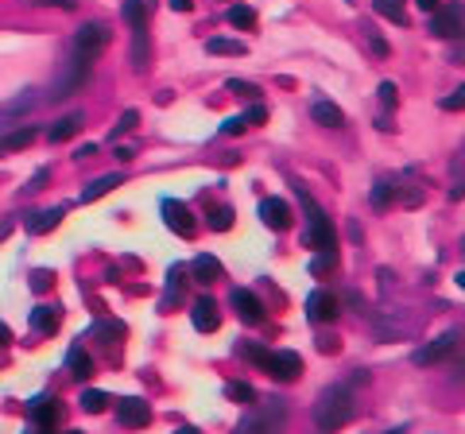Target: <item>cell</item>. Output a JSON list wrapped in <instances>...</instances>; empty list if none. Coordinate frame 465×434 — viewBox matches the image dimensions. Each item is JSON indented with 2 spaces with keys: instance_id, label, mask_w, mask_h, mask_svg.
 Wrapping results in <instances>:
<instances>
[{
  "instance_id": "1",
  "label": "cell",
  "mask_w": 465,
  "mask_h": 434,
  "mask_svg": "<svg viewBox=\"0 0 465 434\" xmlns=\"http://www.w3.org/2000/svg\"><path fill=\"white\" fill-rule=\"evenodd\" d=\"M314 419H318L322 430H342L353 419V392H349V384H330L322 392L318 404H314Z\"/></svg>"
},
{
  "instance_id": "2",
  "label": "cell",
  "mask_w": 465,
  "mask_h": 434,
  "mask_svg": "<svg viewBox=\"0 0 465 434\" xmlns=\"http://www.w3.org/2000/svg\"><path fill=\"white\" fill-rule=\"evenodd\" d=\"M284 427H287V407L279 399H264L232 427V434H284Z\"/></svg>"
},
{
  "instance_id": "3",
  "label": "cell",
  "mask_w": 465,
  "mask_h": 434,
  "mask_svg": "<svg viewBox=\"0 0 465 434\" xmlns=\"http://www.w3.org/2000/svg\"><path fill=\"white\" fill-rule=\"evenodd\" d=\"M89 67H94V62H89V59H82V55L74 51L70 59L62 62V70L55 74V86H51V93H47V97H51V101H62V97H74V93H78V89L89 81Z\"/></svg>"
},
{
  "instance_id": "4",
  "label": "cell",
  "mask_w": 465,
  "mask_h": 434,
  "mask_svg": "<svg viewBox=\"0 0 465 434\" xmlns=\"http://www.w3.org/2000/svg\"><path fill=\"white\" fill-rule=\"evenodd\" d=\"M461 20H465V12H461V4H438L435 12H430V23H427V31L435 39H458L461 35Z\"/></svg>"
},
{
  "instance_id": "5",
  "label": "cell",
  "mask_w": 465,
  "mask_h": 434,
  "mask_svg": "<svg viewBox=\"0 0 465 434\" xmlns=\"http://www.w3.org/2000/svg\"><path fill=\"white\" fill-rule=\"evenodd\" d=\"M260 368L271 376V380H284V384H291V380H298V372H303V357H298V353H291V349H279V353H264Z\"/></svg>"
},
{
  "instance_id": "6",
  "label": "cell",
  "mask_w": 465,
  "mask_h": 434,
  "mask_svg": "<svg viewBox=\"0 0 465 434\" xmlns=\"http://www.w3.org/2000/svg\"><path fill=\"white\" fill-rule=\"evenodd\" d=\"M109 28H105V23H86V28H78V35H74V51L82 55V59H89L94 62L97 55L105 51V47H109Z\"/></svg>"
},
{
  "instance_id": "7",
  "label": "cell",
  "mask_w": 465,
  "mask_h": 434,
  "mask_svg": "<svg viewBox=\"0 0 465 434\" xmlns=\"http://www.w3.org/2000/svg\"><path fill=\"white\" fill-rule=\"evenodd\" d=\"M163 221H167V229L171 233H179V236H194V229H198V221L194 214H190V206L186 202H179V198H163Z\"/></svg>"
},
{
  "instance_id": "8",
  "label": "cell",
  "mask_w": 465,
  "mask_h": 434,
  "mask_svg": "<svg viewBox=\"0 0 465 434\" xmlns=\"http://www.w3.org/2000/svg\"><path fill=\"white\" fill-rule=\"evenodd\" d=\"M116 423L128 427V430H144L147 423H152V407H147L140 396H128V399L116 404Z\"/></svg>"
},
{
  "instance_id": "9",
  "label": "cell",
  "mask_w": 465,
  "mask_h": 434,
  "mask_svg": "<svg viewBox=\"0 0 465 434\" xmlns=\"http://www.w3.org/2000/svg\"><path fill=\"white\" fill-rule=\"evenodd\" d=\"M337 314H342V302H337L334 291H314L306 299V318L310 322H334Z\"/></svg>"
},
{
  "instance_id": "10",
  "label": "cell",
  "mask_w": 465,
  "mask_h": 434,
  "mask_svg": "<svg viewBox=\"0 0 465 434\" xmlns=\"http://www.w3.org/2000/svg\"><path fill=\"white\" fill-rule=\"evenodd\" d=\"M190 322H194L198 333H213L221 326V310L218 302L210 299V295H202V299H194V307H190Z\"/></svg>"
},
{
  "instance_id": "11",
  "label": "cell",
  "mask_w": 465,
  "mask_h": 434,
  "mask_svg": "<svg viewBox=\"0 0 465 434\" xmlns=\"http://www.w3.org/2000/svg\"><path fill=\"white\" fill-rule=\"evenodd\" d=\"M229 302H232V310H237L240 322H248V326H260V322H264V302L256 299L252 291L237 287V291L229 295Z\"/></svg>"
},
{
  "instance_id": "12",
  "label": "cell",
  "mask_w": 465,
  "mask_h": 434,
  "mask_svg": "<svg viewBox=\"0 0 465 434\" xmlns=\"http://www.w3.org/2000/svg\"><path fill=\"white\" fill-rule=\"evenodd\" d=\"M39 101H43V97H39L35 89H23V93H16L12 101L0 105V120H23L28 113H35Z\"/></svg>"
},
{
  "instance_id": "13",
  "label": "cell",
  "mask_w": 465,
  "mask_h": 434,
  "mask_svg": "<svg viewBox=\"0 0 465 434\" xmlns=\"http://www.w3.org/2000/svg\"><path fill=\"white\" fill-rule=\"evenodd\" d=\"M260 221L268 229H276V233H284V229L291 225V206L284 198H264L260 202Z\"/></svg>"
},
{
  "instance_id": "14",
  "label": "cell",
  "mask_w": 465,
  "mask_h": 434,
  "mask_svg": "<svg viewBox=\"0 0 465 434\" xmlns=\"http://www.w3.org/2000/svg\"><path fill=\"white\" fill-rule=\"evenodd\" d=\"M454 349H458V330L442 333V338L430 341L427 349H419V353H415V365H435V361H442V357H450Z\"/></svg>"
},
{
  "instance_id": "15",
  "label": "cell",
  "mask_w": 465,
  "mask_h": 434,
  "mask_svg": "<svg viewBox=\"0 0 465 434\" xmlns=\"http://www.w3.org/2000/svg\"><path fill=\"white\" fill-rule=\"evenodd\" d=\"M62 217H66V206H51V210L31 214L28 221H23V229H28L31 236H43V233H51L55 225H62Z\"/></svg>"
},
{
  "instance_id": "16",
  "label": "cell",
  "mask_w": 465,
  "mask_h": 434,
  "mask_svg": "<svg viewBox=\"0 0 465 434\" xmlns=\"http://www.w3.org/2000/svg\"><path fill=\"white\" fill-rule=\"evenodd\" d=\"M221 260L218 256H198L194 264H190V275H194V283H202V287H210V283H218L221 280Z\"/></svg>"
},
{
  "instance_id": "17",
  "label": "cell",
  "mask_w": 465,
  "mask_h": 434,
  "mask_svg": "<svg viewBox=\"0 0 465 434\" xmlns=\"http://www.w3.org/2000/svg\"><path fill=\"white\" fill-rule=\"evenodd\" d=\"M82 128H86V117H82V113H70V117L55 120V125H51V132H47V140H51V144L74 140V136H78Z\"/></svg>"
},
{
  "instance_id": "18",
  "label": "cell",
  "mask_w": 465,
  "mask_h": 434,
  "mask_svg": "<svg viewBox=\"0 0 465 434\" xmlns=\"http://www.w3.org/2000/svg\"><path fill=\"white\" fill-rule=\"evenodd\" d=\"M58 411H62V404L51 399V396H43V399H35V404H31V423H35V427H55V423H58Z\"/></svg>"
},
{
  "instance_id": "19",
  "label": "cell",
  "mask_w": 465,
  "mask_h": 434,
  "mask_svg": "<svg viewBox=\"0 0 465 434\" xmlns=\"http://www.w3.org/2000/svg\"><path fill=\"white\" fill-rule=\"evenodd\" d=\"M310 120H314V125H322V128H342V125H345L342 109H337V105H330V101H314V105H310Z\"/></svg>"
},
{
  "instance_id": "20",
  "label": "cell",
  "mask_w": 465,
  "mask_h": 434,
  "mask_svg": "<svg viewBox=\"0 0 465 434\" xmlns=\"http://www.w3.org/2000/svg\"><path fill=\"white\" fill-rule=\"evenodd\" d=\"M31 144H35V128L23 125V128H16V132H4V136H0V155L23 152V147H31Z\"/></svg>"
},
{
  "instance_id": "21",
  "label": "cell",
  "mask_w": 465,
  "mask_h": 434,
  "mask_svg": "<svg viewBox=\"0 0 465 434\" xmlns=\"http://www.w3.org/2000/svg\"><path fill=\"white\" fill-rule=\"evenodd\" d=\"M89 338L105 341V346H116V341L128 338V326L124 322H97V326H89Z\"/></svg>"
},
{
  "instance_id": "22",
  "label": "cell",
  "mask_w": 465,
  "mask_h": 434,
  "mask_svg": "<svg viewBox=\"0 0 465 434\" xmlns=\"http://www.w3.org/2000/svg\"><path fill=\"white\" fill-rule=\"evenodd\" d=\"M66 368H70V376H78V380H89V376H94V357L82 346H74L70 353H66Z\"/></svg>"
},
{
  "instance_id": "23",
  "label": "cell",
  "mask_w": 465,
  "mask_h": 434,
  "mask_svg": "<svg viewBox=\"0 0 465 434\" xmlns=\"http://www.w3.org/2000/svg\"><path fill=\"white\" fill-rule=\"evenodd\" d=\"M31 330L43 333V338H51L58 330V310L55 307H31Z\"/></svg>"
},
{
  "instance_id": "24",
  "label": "cell",
  "mask_w": 465,
  "mask_h": 434,
  "mask_svg": "<svg viewBox=\"0 0 465 434\" xmlns=\"http://www.w3.org/2000/svg\"><path fill=\"white\" fill-rule=\"evenodd\" d=\"M121 186V175H101V178H94V183L82 190V202H97V198H105L109 190H116Z\"/></svg>"
},
{
  "instance_id": "25",
  "label": "cell",
  "mask_w": 465,
  "mask_h": 434,
  "mask_svg": "<svg viewBox=\"0 0 465 434\" xmlns=\"http://www.w3.org/2000/svg\"><path fill=\"white\" fill-rule=\"evenodd\" d=\"M105 407H109V392H101V388L82 392V411H86V415H101Z\"/></svg>"
},
{
  "instance_id": "26",
  "label": "cell",
  "mask_w": 465,
  "mask_h": 434,
  "mask_svg": "<svg viewBox=\"0 0 465 434\" xmlns=\"http://www.w3.org/2000/svg\"><path fill=\"white\" fill-rule=\"evenodd\" d=\"M121 16H124V23H128V28H147V8H144V0H124Z\"/></svg>"
},
{
  "instance_id": "27",
  "label": "cell",
  "mask_w": 465,
  "mask_h": 434,
  "mask_svg": "<svg viewBox=\"0 0 465 434\" xmlns=\"http://www.w3.org/2000/svg\"><path fill=\"white\" fill-rule=\"evenodd\" d=\"M206 51H210V55H232V59H240L248 47L237 43V39H218V35H213V39H206Z\"/></svg>"
},
{
  "instance_id": "28",
  "label": "cell",
  "mask_w": 465,
  "mask_h": 434,
  "mask_svg": "<svg viewBox=\"0 0 465 434\" xmlns=\"http://www.w3.org/2000/svg\"><path fill=\"white\" fill-rule=\"evenodd\" d=\"M206 225H210L213 233H225V229H232V206H210Z\"/></svg>"
},
{
  "instance_id": "29",
  "label": "cell",
  "mask_w": 465,
  "mask_h": 434,
  "mask_svg": "<svg viewBox=\"0 0 465 434\" xmlns=\"http://www.w3.org/2000/svg\"><path fill=\"white\" fill-rule=\"evenodd\" d=\"M334 268H337V249H334V252H318V256H310V275H318V280H322V275H330Z\"/></svg>"
},
{
  "instance_id": "30",
  "label": "cell",
  "mask_w": 465,
  "mask_h": 434,
  "mask_svg": "<svg viewBox=\"0 0 465 434\" xmlns=\"http://www.w3.org/2000/svg\"><path fill=\"white\" fill-rule=\"evenodd\" d=\"M225 396L232 399V404H252V399H256V392H252V384L232 380V384H225Z\"/></svg>"
},
{
  "instance_id": "31",
  "label": "cell",
  "mask_w": 465,
  "mask_h": 434,
  "mask_svg": "<svg viewBox=\"0 0 465 434\" xmlns=\"http://www.w3.org/2000/svg\"><path fill=\"white\" fill-rule=\"evenodd\" d=\"M229 23L240 28V31H248V28H256V12L245 8V4H237V8H229Z\"/></svg>"
},
{
  "instance_id": "32",
  "label": "cell",
  "mask_w": 465,
  "mask_h": 434,
  "mask_svg": "<svg viewBox=\"0 0 465 434\" xmlns=\"http://www.w3.org/2000/svg\"><path fill=\"white\" fill-rule=\"evenodd\" d=\"M369 198H372V206H376V210H384L388 202H392V183H388V178H380V183H372Z\"/></svg>"
},
{
  "instance_id": "33",
  "label": "cell",
  "mask_w": 465,
  "mask_h": 434,
  "mask_svg": "<svg viewBox=\"0 0 465 434\" xmlns=\"http://www.w3.org/2000/svg\"><path fill=\"white\" fill-rule=\"evenodd\" d=\"M372 8H376L380 16H388V20H392V23H400V28L407 23V12H403L400 4H392V0H376V4H372Z\"/></svg>"
},
{
  "instance_id": "34",
  "label": "cell",
  "mask_w": 465,
  "mask_h": 434,
  "mask_svg": "<svg viewBox=\"0 0 465 434\" xmlns=\"http://www.w3.org/2000/svg\"><path fill=\"white\" fill-rule=\"evenodd\" d=\"M225 89H229V93H237V97H248V101H256V97H260V89H256L252 81H240V78H229Z\"/></svg>"
},
{
  "instance_id": "35",
  "label": "cell",
  "mask_w": 465,
  "mask_h": 434,
  "mask_svg": "<svg viewBox=\"0 0 465 434\" xmlns=\"http://www.w3.org/2000/svg\"><path fill=\"white\" fill-rule=\"evenodd\" d=\"M376 97H380V105H384V109H396V105H400V89H396V81H380Z\"/></svg>"
},
{
  "instance_id": "36",
  "label": "cell",
  "mask_w": 465,
  "mask_h": 434,
  "mask_svg": "<svg viewBox=\"0 0 465 434\" xmlns=\"http://www.w3.org/2000/svg\"><path fill=\"white\" fill-rule=\"evenodd\" d=\"M55 287V272H47V268H35V272H31V291H51Z\"/></svg>"
},
{
  "instance_id": "37",
  "label": "cell",
  "mask_w": 465,
  "mask_h": 434,
  "mask_svg": "<svg viewBox=\"0 0 465 434\" xmlns=\"http://www.w3.org/2000/svg\"><path fill=\"white\" fill-rule=\"evenodd\" d=\"M179 275H182V268H171V287H167V295H163V310L179 307Z\"/></svg>"
},
{
  "instance_id": "38",
  "label": "cell",
  "mask_w": 465,
  "mask_h": 434,
  "mask_svg": "<svg viewBox=\"0 0 465 434\" xmlns=\"http://www.w3.org/2000/svg\"><path fill=\"white\" fill-rule=\"evenodd\" d=\"M136 125H140V113H136V109H124V113H121V120H116V128H113V136L128 132V128H136Z\"/></svg>"
},
{
  "instance_id": "39",
  "label": "cell",
  "mask_w": 465,
  "mask_h": 434,
  "mask_svg": "<svg viewBox=\"0 0 465 434\" xmlns=\"http://www.w3.org/2000/svg\"><path fill=\"white\" fill-rule=\"evenodd\" d=\"M396 198H400L407 210H415V206L422 202V190H415V186H400V190H396Z\"/></svg>"
},
{
  "instance_id": "40",
  "label": "cell",
  "mask_w": 465,
  "mask_h": 434,
  "mask_svg": "<svg viewBox=\"0 0 465 434\" xmlns=\"http://www.w3.org/2000/svg\"><path fill=\"white\" fill-rule=\"evenodd\" d=\"M442 109L446 113H461L465 109V89H454L450 97H442Z\"/></svg>"
},
{
  "instance_id": "41",
  "label": "cell",
  "mask_w": 465,
  "mask_h": 434,
  "mask_svg": "<svg viewBox=\"0 0 465 434\" xmlns=\"http://www.w3.org/2000/svg\"><path fill=\"white\" fill-rule=\"evenodd\" d=\"M245 120H248V128L264 125V120H268V109H264V105H252V109L245 113Z\"/></svg>"
},
{
  "instance_id": "42",
  "label": "cell",
  "mask_w": 465,
  "mask_h": 434,
  "mask_svg": "<svg viewBox=\"0 0 465 434\" xmlns=\"http://www.w3.org/2000/svg\"><path fill=\"white\" fill-rule=\"evenodd\" d=\"M47 186V171H35V175L28 178V186H23V194H35V190H43Z\"/></svg>"
},
{
  "instance_id": "43",
  "label": "cell",
  "mask_w": 465,
  "mask_h": 434,
  "mask_svg": "<svg viewBox=\"0 0 465 434\" xmlns=\"http://www.w3.org/2000/svg\"><path fill=\"white\" fill-rule=\"evenodd\" d=\"M264 353H268V349H260V346H240V357H245V361H252V365H260Z\"/></svg>"
},
{
  "instance_id": "44",
  "label": "cell",
  "mask_w": 465,
  "mask_h": 434,
  "mask_svg": "<svg viewBox=\"0 0 465 434\" xmlns=\"http://www.w3.org/2000/svg\"><path fill=\"white\" fill-rule=\"evenodd\" d=\"M240 132H248V120H245V117L225 120V136H240Z\"/></svg>"
},
{
  "instance_id": "45",
  "label": "cell",
  "mask_w": 465,
  "mask_h": 434,
  "mask_svg": "<svg viewBox=\"0 0 465 434\" xmlns=\"http://www.w3.org/2000/svg\"><path fill=\"white\" fill-rule=\"evenodd\" d=\"M28 4H43V8H78V0H28Z\"/></svg>"
},
{
  "instance_id": "46",
  "label": "cell",
  "mask_w": 465,
  "mask_h": 434,
  "mask_svg": "<svg viewBox=\"0 0 465 434\" xmlns=\"http://www.w3.org/2000/svg\"><path fill=\"white\" fill-rule=\"evenodd\" d=\"M369 47H372V51H376V55H388V43H384V39H380V35H369Z\"/></svg>"
},
{
  "instance_id": "47",
  "label": "cell",
  "mask_w": 465,
  "mask_h": 434,
  "mask_svg": "<svg viewBox=\"0 0 465 434\" xmlns=\"http://www.w3.org/2000/svg\"><path fill=\"white\" fill-rule=\"evenodd\" d=\"M89 155H97V144H82L78 147V159H89Z\"/></svg>"
},
{
  "instance_id": "48",
  "label": "cell",
  "mask_w": 465,
  "mask_h": 434,
  "mask_svg": "<svg viewBox=\"0 0 465 434\" xmlns=\"http://www.w3.org/2000/svg\"><path fill=\"white\" fill-rule=\"evenodd\" d=\"M415 4H419V8H422V12H435V8H438V4H442V0H415Z\"/></svg>"
},
{
  "instance_id": "49",
  "label": "cell",
  "mask_w": 465,
  "mask_h": 434,
  "mask_svg": "<svg viewBox=\"0 0 465 434\" xmlns=\"http://www.w3.org/2000/svg\"><path fill=\"white\" fill-rule=\"evenodd\" d=\"M190 4H194V0H171L174 12H190Z\"/></svg>"
},
{
  "instance_id": "50",
  "label": "cell",
  "mask_w": 465,
  "mask_h": 434,
  "mask_svg": "<svg viewBox=\"0 0 465 434\" xmlns=\"http://www.w3.org/2000/svg\"><path fill=\"white\" fill-rule=\"evenodd\" d=\"M8 341H12V330H8V326H4V322H0V349H4V346H8Z\"/></svg>"
},
{
  "instance_id": "51",
  "label": "cell",
  "mask_w": 465,
  "mask_h": 434,
  "mask_svg": "<svg viewBox=\"0 0 465 434\" xmlns=\"http://www.w3.org/2000/svg\"><path fill=\"white\" fill-rule=\"evenodd\" d=\"M132 155H136V152H132V147H116V159H121V163H128Z\"/></svg>"
},
{
  "instance_id": "52",
  "label": "cell",
  "mask_w": 465,
  "mask_h": 434,
  "mask_svg": "<svg viewBox=\"0 0 465 434\" xmlns=\"http://www.w3.org/2000/svg\"><path fill=\"white\" fill-rule=\"evenodd\" d=\"M8 233H12V221H0V241H4Z\"/></svg>"
},
{
  "instance_id": "53",
  "label": "cell",
  "mask_w": 465,
  "mask_h": 434,
  "mask_svg": "<svg viewBox=\"0 0 465 434\" xmlns=\"http://www.w3.org/2000/svg\"><path fill=\"white\" fill-rule=\"evenodd\" d=\"M179 434H198V430H194V427H182V430H179Z\"/></svg>"
},
{
  "instance_id": "54",
  "label": "cell",
  "mask_w": 465,
  "mask_h": 434,
  "mask_svg": "<svg viewBox=\"0 0 465 434\" xmlns=\"http://www.w3.org/2000/svg\"><path fill=\"white\" fill-rule=\"evenodd\" d=\"M66 434H82V430H66Z\"/></svg>"
},
{
  "instance_id": "55",
  "label": "cell",
  "mask_w": 465,
  "mask_h": 434,
  "mask_svg": "<svg viewBox=\"0 0 465 434\" xmlns=\"http://www.w3.org/2000/svg\"><path fill=\"white\" fill-rule=\"evenodd\" d=\"M392 434H403V430H392Z\"/></svg>"
},
{
  "instance_id": "56",
  "label": "cell",
  "mask_w": 465,
  "mask_h": 434,
  "mask_svg": "<svg viewBox=\"0 0 465 434\" xmlns=\"http://www.w3.org/2000/svg\"><path fill=\"white\" fill-rule=\"evenodd\" d=\"M392 4H400V0H392Z\"/></svg>"
}]
</instances>
